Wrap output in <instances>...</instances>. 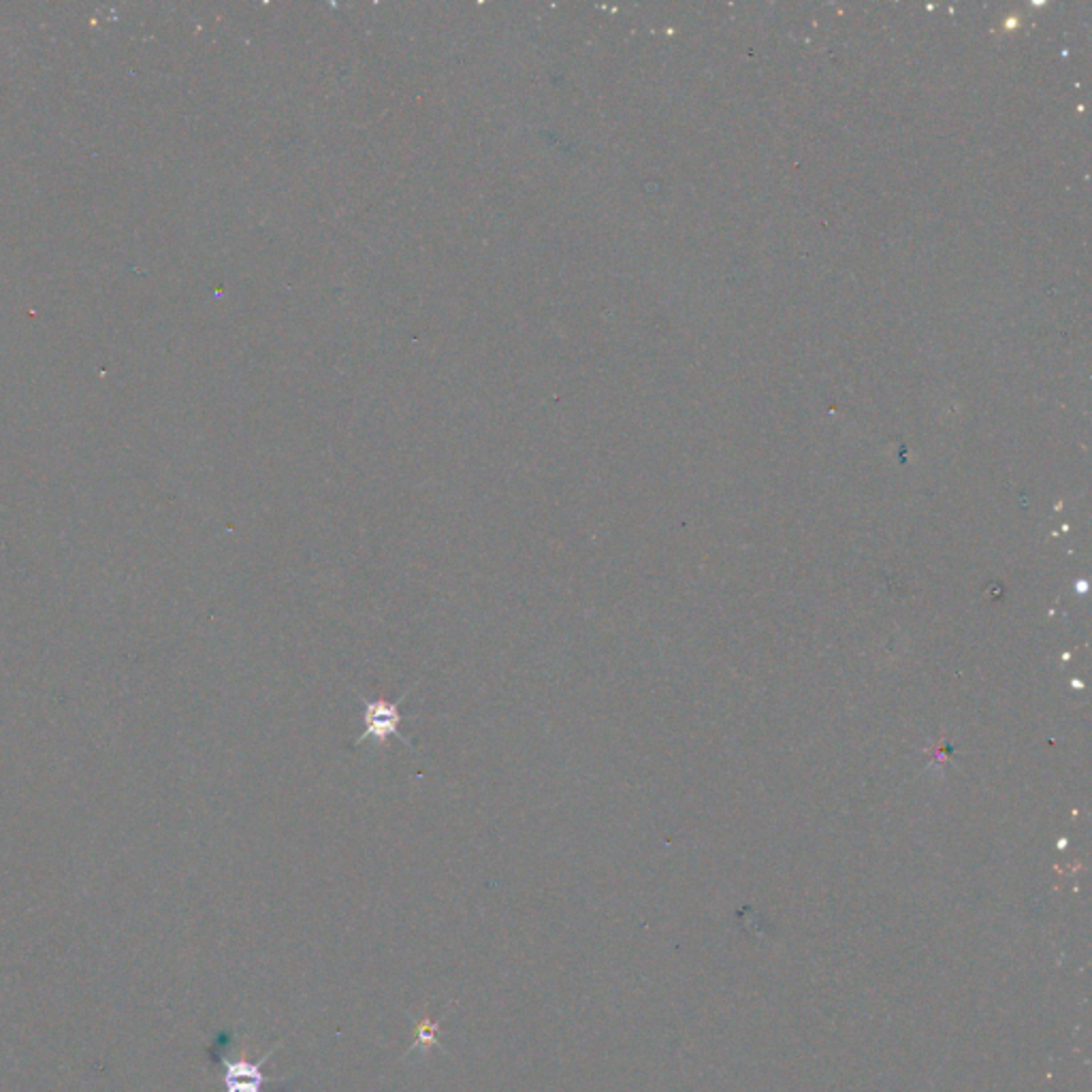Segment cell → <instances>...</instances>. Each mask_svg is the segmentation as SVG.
<instances>
[{"label":"cell","mask_w":1092,"mask_h":1092,"mask_svg":"<svg viewBox=\"0 0 1092 1092\" xmlns=\"http://www.w3.org/2000/svg\"><path fill=\"white\" fill-rule=\"evenodd\" d=\"M365 704V709H363V726H365V730H363V735L357 738V744L365 743L367 738L369 741H389V738H403L401 735V700L400 702L391 704L384 702V700H380V702H363ZM406 741V738H403Z\"/></svg>","instance_id":"7a4b0ae2"},{"label":"cell","mask_w":1092,"mask_h":1092,"mask_svg":"<svg viewBox=\"0 0 1092 1092\" xmlns=\"http://www.w3.org/2000/svg\"><path fill=\"white\" fill-rule=\"evenodd\" d=\"M435 1041H438V1027H435L434 1022L425 1020L418 1024V1033H417V1044H414V1050L417 1048H429V1045H434Z\"/></svg>","instance_id":"3957f363"},{"label":"cell","mask_w":1092,"mask_h":1092,"mask_svg":"<svg viewBox=\"0 0 1092 1092\" xmlns=\"http://www.w3.org/2000/svg\"><path fill=\"white\" fill-rule=\"evenodd\" d=\"M278 1045L279 1044L273 1045L265 1058L254 1062L242 1052L235 1054L233 1037L228 1033H222L216 1039L214 1048H211V1061H216L222 1067L224 1092H267V1084H282V1079L265 1078V1073H262V1065L278 1050Z\"/></svg>","instance_id":"6da1fadb"}]
</instances>
